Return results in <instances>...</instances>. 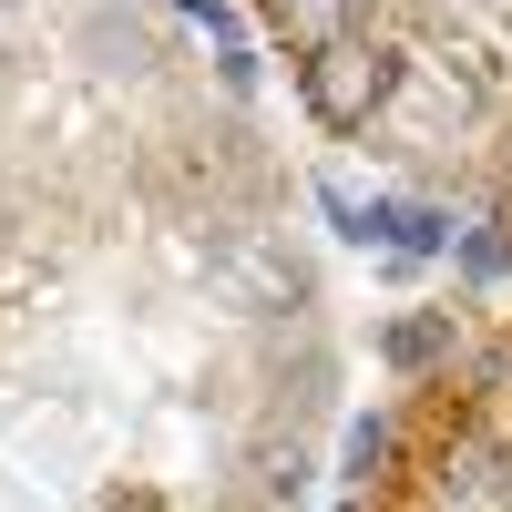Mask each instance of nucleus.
Wrapping results in <instances>:
<instances>
[{
  "instance_id": "nucleus-1",
  "label": "nucleus",
  "mask_w": 512,
  "mask_h": 512,
  "mask_svg": "<svg viewBox=\"0 0 512 512\" xmlns=\"http://www.w3.org/2000/svg\"><path fill=\"white\" fill-rule=\"evenodd\" d=\"M390 82H400V62H390V52L318 41V62H308V103H318V123H359V113L390 103Z\"/></svg>"
},
{
  "instance_id": "nucleus-2",
  "label": "nucleus",
  "mask_w": 512,
  "mask_h": 512,
  "mask_svg": "<svg viewBox=\"0 0 512 512\" xmlns=\"http://www.w3.org/2000/svg\"><path fill=\"white\" fill-rule=\"evenodd\" d=\"M390 369H431V359H451V308H420V318H390Z\"/></svg>"
},
{
  "instance_id": "nucleus-3",
  "label": "nucleus",
  "mask_w": 512,
  "mask_h": 512,
  "mask_svg": "<svg viewBox=\"0 0 512 512\" xmlns=\"http://www.w3.org/2000/svg\"><path fill=\"white\" fill-rule=\"evenodd\" d=\"M226 287H246V297H267V308H287V297H297V267H277L267 246H236V256H226Z\"/></svg>"
},
{
  "instance_id": "nucleus-4",
  "label": "nucleus",
  "mask_w": 512,
  "mask_h": 512,
  "mask_svg": "<svg viewBox=\"0 0 512 512\" xmlns=\"http://www.w3.org/2000/svg\"><path fill=\"white\" fill-rule=\"evenodd\" d=\"M349 11H359V0H277V21H287L297 41H308V52H318V41H338V31H349Z\"/></svg>"
},
{
  "instance_id": "nucleus-5",
  "label": "nucleus",
  "mask_w": 512,
  "mask_h": 512,
  "mask_svg": "<svg viewBox=\"0 0 512 512\" xmlns=\"http://www.w3.org/2000/svg\"><path fill=\"white\" fill-rule=\"evenodd\" d=\"M82 41L103 52V72H144V31H134V21H93Z\"/></svg>"
},
{
  "instance_id": "nucleus-6",
  "label": "nucleus",
  "mask_w": 512,
  "mask_h": 512,
  "mask_svg": "<svg viewBox=\"0 0 512 512\" xmlns=\"http://www.w3.org/2000/svg\"><path fill=\"white\" fill-rule=\"evenodd\" d=\"M297 482H308V461H297V451H267V461H256V492H277V502H297Z\"/></svg>"
},
{
  "instance_id": "nucleus-7",
  "label": "nucleus",
  "mask_w": 512,
  "mask_h": 512,
  "mask_svg": "<svg viewBox=\"0 0 512 512\" xmlns=\"http://www.w3.org/2000/svg\"><path fill=\"white\" fill-rule=\"evenodd\" d=\"M379 461H390V420H359L349 431V472H379Z\"/></svg>"
}]
</instances>
